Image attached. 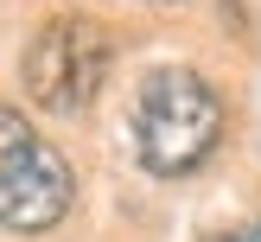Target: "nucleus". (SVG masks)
Returning <instances> with one entry per match:
<instances>
[{
  "label": "nucleus",
  "mask_w": 261,
  "mask_h": 242,
  "mask_svg": "<svg viewBox=\"0 0 261 242\" xmlns=\"http://www.w3.org/2000/svg\"><path fill=\"white\" fill-rule=\"evenodd\" d=\"M223 140V96L191 64H160L134 89V153L153 178L198 172Z\"/></svg>",
  "instance_id": "nucleus-1"
},
{
  "label": "nucleus",
  "mask_w": 261,
  "mask_h": 242,
  "mask_svg": "<svg viewBox=\"0 0 261 242\" xmlns=\"http://www.w3.org/2000/svg\"><path fill=\"white\" fill-rule=\"evenodd\" d=\"M109 64H115L109 25H96L89 13H58L32 32V45L19 58L25 102L38 115H83L109 83Z\"/></svg>",
  "instance_id": "nucleus-2"
},
{
  "label": "nucleus",
  "mask_w": 261,
  "mask_h": 242,
  "mask_svg": "<svg viewBox=\"0 0 261 242\" xmlns=\"http://www.w3.org/2000/svg\"><path fill=\"white\" fill-rule=\"evenodd\" d=\"M76 178L70 159L32 127V115L0 102V229L13 236H45L70 217Z\"/></svg>",
  "instance_id": "nucleus-3"
},
{
  "label": "nucleus",
  "mask_w": 261,
  "mask_h": 242,
  "mask_svg": "<svg viewBox=\"0 0 261 242\" xmlns=\"http://www.w3.org/2000/svg\"><path fill=\"white\" fill-rule=\"evenodd\" d=\"M217 242H236V236H217Z\"/></svg>",
  "instance_id": "nucleus-4"
}]
</instances>
